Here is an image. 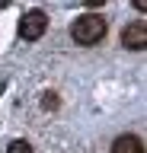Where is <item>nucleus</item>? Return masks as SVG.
Listing matches in <instances>:
<instances>
[{
	"instance_id": "nucleus-3",
	"label": "nucleus",
	"mask_w": 147,
	"mask_h": 153,
	"mask_svg": "<svg viewBox=\"0 0 147 153\" xmlns=\"http://www.w3.org/2000/svg\"><path fill=\"white\" fill-rule=\"evenodd\" d=\"M122 45L131 48V51L147 48V22H144V19H137V22L125 26V32H122Z\"/></svg>"
},
{
	"instance_id": "nucleus-2",
	"label": "nucleus",
	"mask_w": 147,
	"mask_h": 153,
	"mask_svg": "<svg viewBox=\"0 0 147 153\" xmlns=\"http://www.w3.org/2000/svg\"><path fill=\"white\" fill-rule=\"evenodd\" d=\"M45 29H48V16H45L42 10H32V13H26V16L19 19V35L26 38V42L42 38V35H45Z\"/></svg>"
},
{
	"instance_id": "nucleus-4",
	"label": "nucleus",
	"mask_w": 147,
	"mask_h": 153,
	"mask_svg": "<svg viewBox=\"0 0 147 153\" xmlns=\"http://www.w3.org/2000/svg\"><path fill=\"white\" fill-rule=\"evenodd\" d=\"M112 153H144V143L134 134H122L115 140V147H112Z\"/></svg>"
},
{
	"instance_id": "nucleus-6",
	"label": "nucleus",
	"mask_w": 147,
	"mask_h": 153,
	"mask_svg": "<svg viewBox=\"0 0 147 153\" xmlns=\"http://www.w3.org/2000/svg\"><path fill=\"white\" fill-rule=\"evenodd\" d=\"M42 105H45V108H54V105H58V99H54V93H48V96H45V102H42Z\"/></svg>"
},
{
	"instance_id": "nucleus-1",
	"label": "nucleus",
	"mask_w": 147,
	"mask_h": 153,
	"mask_svg": "<svg viewBox=\"0 0 147 153\" xmlns=\"http://www.w3.org/2000/svg\"><path fill=\"white\" fill-rule=\"evenodd\" d=\"M70 35H74L77 45H96L106 35V19L99 16V13H87V16H80L70 26Z\"/></svg>"
},
{
	"instance_id": "nucleus-7",
	"label": "nucleus",
	"mask_w": 147,
	"mask_h": 153,
	"mask_svg": "<svg viewBox=\"0 0 147 153\" xmlns=\"http://www.w3.org/2000/svg\"><path fill=\"white\" fill-rule=\"evenodd\" d=\"M0 89H3V86H0Z\"/></svg>"
},
{
	"instance_id": "nucleus-5",
	"label": "nucleus",
	"mask_w": 147,
	"mask_h": 153,
	"mask_svg": "<svg viewBox=\"0 0 147 153\" xmlns=\"http://www.w3.org/2000/svg\"><path fill=\"white\" fill-rule=\"evenodd\" d=\"M7 153H32V147L26 140H13L10 147H7Z\"/></svg>"
}]
</instances>
